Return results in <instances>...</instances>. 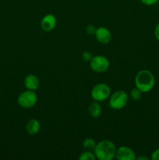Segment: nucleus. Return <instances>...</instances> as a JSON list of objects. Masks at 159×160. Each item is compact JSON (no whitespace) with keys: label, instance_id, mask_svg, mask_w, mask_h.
Masks as SVG:
<instances>
[{"label":"nucleus","instance_id":"5","mask_svg":"<svg viewBox=\"0 0 159 160\" xmlns=\"http://www.w3.org/2000/svg\"><path fill=\"white\" fill-rule=\"evenodd\" d=\"M37 102V95L34 91L26 90L21 92L17 98L19 106L24 109H29L36 105Z\"/></svg>","mask_w":159,"mask_h":160},{"label":"nucleus","instance_id":"21","mask_svg":"<svg viewBox=\"0 0 159 160\" xmlns=\"http://www.w3.org/2000/svg\"><path fill=\"white\" fill-rule=\"evenodd\" d=\"M136 159H138V160H141V159H144V160H148L149 158L146 157V156H140V157H137Z\"/></svg>","mask_w":159,"mask_h":160},{"label":"nucleus","instance_id":"18","mask_svg":"<svg viewBox=\"0 0 159 160\" xmlns=\"http://www.w3.org/2000/svg\"><path fill=\"white\" fill-rule=\"evenodd\" d=\"M158 1L159 0H140V2L145 6H152V5L157 3Z\"/></svg>","mask_w":159,"mask_h":160},{"label":"nucleus","instance_id":"1","mask_svg":"<svg viewBox=\"0 0 159 160\" xmlns=\"http://www.w3.org/2000/svg\"><path fill=\"white\" fill-rule=\"evenodd\" d=\"M117 148L110 140H102L96 145L94 153L96 159L100 160H112L115 158Z\"/></svg>","mask_w":159,"mask_h":160},{"label":"nucleus","instance_id":"12","mask_svg":"<svg viewBox=\"0 0 159 160\" xmlns=\"http://www.w3.org/2000/svg\"><path fill=\"white\" fill-rule=\"evenodd\" d=\"M88 111L90 115L93 118H98L101 114V106L98 102H94L89 106Z\"/></svg>","mask_w":159,"mask_h":160},{"label":"nucleus","instance_id":"14","mask_svg":"<svg viewBox=\"0 0 159 160\" xmlns=\"http://www.w3.org/2000/svg\"><path fill=\"white\" fill-rule=\"evenodd\" d=\"M79 159L80 160H95L96 157H95V155L93 152L90 151H85L84 152H82V154L79 156Z\"/></svg>","mask_w":159,"mask_h":160},{"label":"nucleus","instance_id":"8","mask_svg":"<svg viewBox=\"0 0 159 160\" xmlns=\"http://www.w3.org/2000/svg\"><path fill=\"white\" fill-rule=\"evenodd\" d=\"M94 36L97 41L101 44L109 43L112 39V33L108 28L104 27H100L97 28Z\"/></svg>","mask_w":159,"mask_h":160},{"label":"nucleus","instance_id":"2","mask_svg":"<svg viewBox=\"0 0 159 160\" xmlns=\"http://www.w3.org/2000/svg\"><path fill=\"white\" fill-rule=\"evenodd\" d=\"M135 84L143 93L149 92L154 88L155 78L150 70H142L137 73L135 78Z\"/></svg>","mask_w":159,"mask_h":160},{"label":"nucleus","instance_id":"19","mask_svg":"<svg viewBox=\"0 0 159 160\" xmlns=\"http://www.w3.org/2000/svg\"><path fill=\"white\" fill-rule=\"evenodd\" d=\"M151 158L152 160H159V148L153 152Z\"/></svg>","mask_w":159,"mask_h":160},{"label":"nucleus","instance_id":"3","mask_svg":"<svg viewBox=\"0 0 159 160\" xmlns=\"http://www.w3.org/2000/svg\"><path fill=\"white\" fill-rule=\"evenodd\" d=\"M128 100H129V96L125 91H117L112 93L109 97V106L113 109L118 110L126 106Z\"/></svg>","mask_w":159,"mask_h":160},{"label":"nucleus","instance_id":"10","mask_svg":"<svg viewBox=\"0 0 159 160\" xmlns=\"http://www.w3.org/2000/svg\"><path fill=\"white\" fill-rule=\"evenodd\" d=\"M24 85L27 90L36 91L40 86V81L34 74H29L25 78Z\"/></svg>","mask_w":159,"mask_h":160},{"label":"nucleus","instance_id":"20","mask_svg":"<svg viewBox=\"0 0 159 160\" xmlns=\"http://www.w3.org/2000/svg\"><path fill=\"white\" fill-rule=\"evenodd\" d=\"M154 34V37H155V38L157 39V41H159V23L155 26Z\"/></svg>","mask_w":159,"mask_h":160},{"label":"nucleus","instance_id":"4","mask_svg":"<svg viewBox=\"0 0 159 160\" xmlns=\"http://www.w3.org/2000/svg\"><path fill=\"white\" fill-rule=\"evenodd\" d=\"M92 98L96 102H102L108 99L111 95V88L104 83H99L93 87L90 92Z\"/></svg>","mask_w":159,"mask_h":160},{"label":"nucleus","instance_id":"7","mask_svg":"<svg viewBox=\"0 0 159 160\" xmlns=\"http://www.w3.org/2000/svg\"><path fill=\"white\" fill-rule=\"evenodd\" d=\"M115 158L118 160H134L136 159V153L131 148L127 146H121L117 148Z\"/></svg>","mask_w":159,"mask_h":160},{"label":"nucleus","instance_id":"11","mask_svg":"<svg viewBox=\"0 0 159 160\" xmlns=\"http://www.w3.org/2000/svg\"><path fill=\"white\" fill-rule=\"evenodd\" d=\"M41 130V123L36 119H31L26 123V131L30 135H34L37 134Z\"/></svg>","mask_w":159,"mask_h":160},{"label":"nucleus","instance_id":"17","mask_svg":"<svg viewBox=\"0 0 159 160\" xmlns=\"http://www.w3.org/2000/svg\"><path fill=\"white\" fill-rule=\"evenodd\" d=\"M96 30H97V28L92 24L88 25V26L86 28V31H87V33L89 34V35L94 34L95 32H96Z\"/></svg>","mask_w":159,"mask_h":160},{"label":"nucleus","instance_id":"6","mask_svg":"<svg viewBox=\"0 0 159 160\" xmlns=\"http://www.w3.org/2000/svg\"><path fill=\"white\" fill-rule=\"evenodd\" d=\"M90 67L93 71L96 73H104L107 71L110 67L108 59L104 56H94L90 61Z\"/></svg>","mask_w":159,"mask_h":160},{"label":"nucleus","instance_id":"13","mask_svg":"<svg viewBox=\"0 0 159 160\" xmlns=\"http://www.w3.org/2000/svg\"><path fill=\"white\" fill-rule=\"evenodd\" d=\"M96 145V142L93 138H86L83 142V147L87 151L94 152Z\"/></svg>","mask_w":159,"mask_h":160},{"label":"nucleus","instance_id":"9","mask_svg":"<svg viewBox=\"0 0 159 160\" xmlns=\"http://www.w3.org/2000/svg\"><path fill=\"white\" fill-rule=\"evenodd\" d=\"M56 25V18L53 14H47L42 18L41 22V28L43 31H51Z\"/></svg>","mask_w":159,"mask_h":160},{"label":"nucleus","instance_id":"15","mask_svg":"<svg viewBox=\"0 0 159 160\" xmlns=\"http://www.w3.org/2000/svg\"><path fill=\"white\" fill-rule=\"evenodd\" d=\"M142 94L143 92L140 90L139 88H137V87L135 88L132 89L130 92V97L132 100H135V101H138L140 98H142Z\"/></svg>","mask_w":159,"mask_h":160},{"label":"nucleus","instance_id":"16","mask_svg":"<svg viewBox=\"0 0 159 160\" xmlns=\"http://www.w3.org/2000/svg\"><path fill=\"white\" fill-rule=\"evenodd\" d=\"M93 58V55L89 51H85L83 52L82 54V59L83 60L85 61V62H90L91 60V59Z\"/></svg>","mask_w":159,"mask_h":160}]
</instances>
